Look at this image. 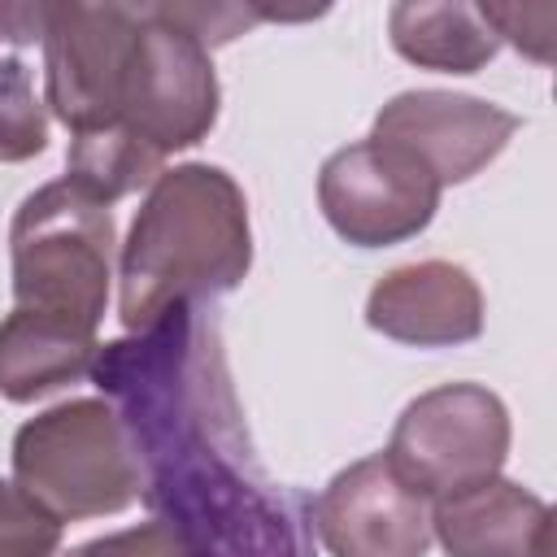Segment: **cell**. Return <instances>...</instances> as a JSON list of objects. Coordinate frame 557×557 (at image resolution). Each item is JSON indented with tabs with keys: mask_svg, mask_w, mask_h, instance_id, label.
I'll return each mask as SVG.
<instances>
[{
	"mask_svg": "<svg viewBox=\"0 0 557 557\" xmlns=\"http://www.w3.org/2000/svg\"><path fill=\"white\" fill-rule=\"evenodd\" d=\"M366 322L413 348L470 344L483 331V292L457 261H409L370 287Z\"/></svg>",
	"mask_w": 557,
	"mask_h": 557,
	"instance_id": "8fae6325",
	"label": "cell"
},
{
	"mask_svg": "<svg viewBox=\"0 0 557 557\" xmlns=\"http://www.w3.org/2000/svg\"><path fill=\"white\" fill-rule=\"evenodd\" d=\"M96 352V335L30 309H13L0 322V396L26 405L65 383H78L83 374H91Z\"/></svg>",
	"mask_w": 557,
	"mask_h": 557,
	"instance_id": "4fadbf2b",
	"label": "cell"
},
{
	"mask_svg": "<svg viewBox=\"0 0 557 557\" xmlns=\"http://www.w3.org/2000/svg\"><path fill=\"white\" fill-rule=\"evenodd\" d=\"M313 535L331 557H426L431 509L374 453L344 466L318 492Z\"/></svg>",
	"mask_w": 557,
	"mask_h": 557,
	"instance_id": "9c48e42d",
	"label": "cell"
},
{
	"mask_svg": "<svg viewBox=\"0 0 557 557\" xmlns=\"http://www.w3.org/2000/svg\"><path fill=\"white\" fill-rule=\"evenodd\" d=\"M13 483L57 522H78L135 505L144 470L113 405L83 396L17 426Z\"/></svg>",
	"mask_w": 557,
	"mask_h": 557,
	"instance_id": "277c9868",
	"label": "cell"
},
{
	"mask_svg": "<svg viewBox=\"0 0 557 557\" xmlns=\"http://www.w3.org/2000/svg\"><path fill=\"white\" fill-rule=\"evenodd\" d=\"M431 540L448 557H553V509L522 483L496 474L440 496Z\"/></svg>",
	"mask_w": 557,
	"mask_h": 557,
	"instance_id": "7c38bea8",
	"label": "cell"
},
{
	"mask_svg": "<svg viewBox=\"0 0 557 557\" xmlns=\"http://www.w3.org/2000/svg\"><path fill=\"white\" fill-rule=\"evenodd\" d=\"M509 457V409L479 383H444L405 405L383 448L392 474L422 500L496 479Z\"/></svg>",
	"mask_w": 557,
	"mask_h": 557,
	"instance_id": "5b68a950",
	"label": "cell"
},
{
	"mask_svg": "<svg viewBox=\"0 0 557 557\" xmlns=\"http://www.w3.org/2000/svg\"><path fill=\"white\" fill-rule=\"evenodd\" d=\"M61 527L17 483L0 479V557H57Z\"/></svg>",
	"mask_w": 557,
	"mask_h": 557,
	"instance_id": "e0dca14e",
	"label": "cell"
},
{
	"mask_svg": "<svg viewBox=\"0 0 557 557\" xmlns=\"http://www.w3.org/2000/svg\"><path fill=\"white\" fill-rule=\"evenodd\" d=\"M48 148L44 100L35 96V70L22 48L0 44V161H26Z\"/></svg>",
	"mask_w": 557,
	"mask_h": 557,
	"instance_id": "2e32d148",
	"label": "cell"
},
{
	"mask_svg": "<svg viewBox=\"0 0 557 557\" xmlns=\"http://www.w3.org/2000/svg\"><path fill=\"white\" fill-rule=\"evenodd\" d=\"M135 30L139 4H44V104L74 135L117 126Z\"/></svg>",
	"mask_w": 557,
	"mask_h": 557,
	"instance_id": "52a82bcc",
	"label": "cell"
},
{
	"mask_svg": "<svg viewBox=\"0 0 557 557\" xmlns=\"http://www.w3.org/2000/svg\"><path fill=\"white\" fill-rule=\"evenodd\" d=\"M500 44L509 39L522 57L535 65L553 61V39H557V4H479Z\"/></svg>",
	"mask_w": 557,
	"mask_h": 557,
	"instance_id": "ac0fdd59",
	"label": "cell"
},
{
	"mask_svg": "<svg viewBox=\"0 0 557 557\" xmlns=\"http://www.w3.org/2000/svg\"><path fill=\"white\" fill-rule=\"evenodd\" d=\"M61 557H183V548H178V540L157 518H148L139 527H126V531H113V535L74 544Z\"/></svg>",
	"mask_w": 557,
	"mask_h": 557,
	"instance_id": "ffe728a7",
	"label": "cell"
},
{
	"mask_svg": "<svg viewBox=\"0 0 557 557\" xmlns=\"http://www.w3.org/2000/svg\"><path fill=\"white\" fill-rule=\"evenodd\" d=\"M252 226L239 183L205 161L161 170L117 252L122 326L148 331L183 305H209L244 283Z\"/></svg>",
	"mask_w": 557,
	"mask_h": 557,
	"instance_id": "7a4b0ae2",
	"label": "cell"
},
{
	"mask_svg": "<svg viewBox=\"0 0 557 557\" xmlns=\"http://www.w3.org/2000/svg\"><path fill=\"white\" fill-rule=\"evenodd\" d=\"M165 170V161L157 152H148L139 139H131L122 126L109 131H91V135H74L70 152H65V178L91 196L96 205H113L139 187H152V178Z\"/></svg>",
	"mask_w": 557,
	"mask_h": 557,
	"instance_id": "9a60e30c",
	"label": "cell"
},
{
	"mask_svg": "<svg viewBox=\"0 0 557 557\" xmlns=\"http://www.w3.org/2000/svg\"><path fill=\"white\" fill-rule=\"evenodd\" d=\"M518 131V113L457 91H400L374 113V139L413 152L440 187L474 178L492 165Z\"/></svg>",
	"mask_w": 557,
	"mask_h": 557,
	"instance_id": "30bf717a",
	"label": "cell"
},
{
	"mask_svg": "<svg viewBox=\"0 0 557 557\" xmlns=\"http://www.w3.org/2000/svg\"><path fill=\"white\" fill-rule=\"evenodd\" d=\"M218 122V74L205 44L183 26L139 4V30L122 83L117 126L161 161L200 144Z\"/></svg>",
	"mask_w": 557,
	"mask_h": 557,
	"instance_id": "8992f818",
	"label": "cell"
},
{
	"mask_svg": "<svg viewBox=\"0 0 557 557\" xmlns=\"http://www.w3.org/2000/svg\"><path fill=\"white\" fill-rule=\"evenodd\" d=\"M387 30H392V48L405 61H413L422 70H440V74H474L500 52V35L483 17V9L461 4V0H453V4H426V0L392 4Z\"/></svg>",
	"mask_w": 557,
	"mask_h": 557,
	"instance_id": "5bb4252c",
	"label": "cell"
},
{
	"mask_svg": "<svg viewBox=\"0 0 557 557\" xmlns=\"http://www.w3.org/2000/svg\"><path fill=\"white\" fill-rule=\"evenodd\" d=\"M91 383L122 418L144 470L139 500L183 557H318L313 500L252 457L209 305L100 344Z\"/></svg>",
	"mask_w": 557,
	"mask_h": 557,
	"instance_id": "6da1fadb",
	"label": "cell"
},
{
	"mask_svg": "<svg viewBox=\"0 0 557 557\" xmlns=\"http://www.w3.org/2000/svg\"><path fill=\"white\" fill-rule=\"evenodd\" d=\"M435 174L387 139H357L322 161L318 205L331 231L357 248H387L431 226L440 209Z\"/></svg>",
	"mask_w": 557,
	"mask_h": 557,
	"instance_id": "ba28073f",
	"label": "cell"
},
{
	"mask_svg": "<svg viewBox=\"0 0 557 557\" xmlns=\"http://www.w3.org/2000/svg\"><path fill=\"white\" fill-rule=\"evenodd\" d=\"M113 213L70 178L30 191L9 226L13 309L96 335L113 278Z\"/></svg>",
	"mask_w": 557,
	"mask_h": 557,
	"instance_id": "3957f363",
	"label": "cell"
},
{
	"mask_svg": "<svg viewBox=\"0 0 557 557\" xmlns=\"http://www.w3.org/2000/svg\"><path fill=\"white\" fill-rule=\"evenodd\" d=\"M161 17H170L174 26H183L196 44H205L209 52L218 44H231L235 35H244L248 26L265 22L261 9L252 4H157Z\"/></svg>",
	"mask_w": 557,
	"mask_h": 557,
	"instance_id": "d6986e66",
	"label": "cell"
}]
</instances>
